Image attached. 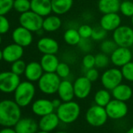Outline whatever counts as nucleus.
Wrapping results in <instances>:
<instances>
[{
	"instance_id": "obj_45",
	"label": "nucleus",
	"mask_w": 133,
	"mask_h": 133,
	"mask_svg": "<svg viewBox=\"0 0 133 133\" xmlns=\"http://www.w3.org/2000/svg\"><path fill=\"white\" fill-rule=\"evenodd\" d=\"M52 103H53V105L55 110H56L61 105V104L63 103V101L60 99H53L52 101Z\"/></svg>"
},
{
	"instance_id": "obj_27",
	"label": "nucleus",
	"mask_w": 133,
	"mask_h": 133,
	"mask_svg": "<svg viewBox=\"0 0 133 133\" xmlns=\"http://www.w3.org/2000/svg\"><path fill=\"white\" fill-rule=\"evenodd\" d=\"M74 0H51L53 12L57 16L63 15L70 11Z\"/></svg>"
},
{
	"instance_id": "obj_46",
	"label": "nucleus",
	"mask_w": 133,
	"mask_h": 133,
	"mask_svg": "<svg viewBox=\"0 0 133 133\" xmlns=\"http://www.w3.org/2000/svg\"><path fill=\"white\" fill-rule=\"evenodd\" d=\"M3 60V55H2V50L0 49V61Z\"/></svg>"
},
{
	"instance_id": "obj_5",
	"label": "nucleus",
	"mask_w": 133,
	"mask_h": 133,
	"mask_svg": "<svg viewBox=\"0 0 133 133\" xmlns=\"http://www.w3.org/2000/svg\"><path fill=\"white\" fill-rule=\"evenodd\" d=\"M108 119V115L105 108L94 104L89 108L85 113V120L87 123L95 128L104 125Z\"/></svg>"
},
{
	"instance_id": "obj_11",
	"label": "nucleus",
	"mask_w": 133,
	"mask_h": 133,
	"mask_svg": "<svg viewBox=\"0 0 133 133\" xmlns=\"http://www.w3.org/2000/svg\"><path fill=\"white\" fill-rule=\"evenodd\" d=\"M133 53L130 48L118 47L111 55V62L117 67H122L132 62Z\"/></svg>"
},
{
	"instance_id": "obj_35",
	"label": "nucleus",
	"mask_w": 133,
	"mask_h": 133,
	"mask_svg": "<svg viewBox=\"0 0 133 133\" xmlns=\"http://www.w3.org/2000/svg\"><path fill=\"white\" fill-rule=\"evenodd\" d=\"M26 66H27V64L25 63V62L22 59H20V60H17L12 63L11 71L13 73H15L18 76H20V75L24 74Z\"/></svg>"
},
{
	"instance_id": "obj_43",
	"label": "nucleus",
	"mask_w": 133,
	"mask_h": 133,
	"mask_svg": "<svg viewBox=\"0 0 133 133\" xmlns=\"http://www.w3.org/2000/svg\"><path fill=\"white\" fill-rule=\"evenodd\" d=\"M85 76L89 80H90V81L92 83V82L96 81V80L99 79V77H100V73H99V71H98L96 69H95V67H94V68H92V69H87Z\"/></svg>"
},
{
	"instance_id": "obj_52",
	"label": "nucleus",
	"mask_w": 133,
	"mask_h": 133,
	"mask_svg": "<svg viewBox=\"0 0 133 133\" xmlns=\"http://www.w3.org/2000/svg\"><path fill=\"white\" fill-rule=\"evenodd\" d=\"M30 1H31V0H30Z\"/></svg>"
},
{
	"instance_id": "obj_24",
	"label": "nucleus",
	"mask_w": 133,
	"mask_h": 133,
	"mask_svg": "<svg viewBox=\"0 0 133 133\" xmlns=\"http://www.w3.org/2000/svg\"><path fill=\"white\" fill-rule=\"evenodd\" d=\"M59 63V58L56 55H43L40 60L44 72H56Z\"/></svg>"
},
{
	"instance_id": "obj_17",
	"label": "nucleus",
	"mask_w": 133,
	"mask_h": 133,
	"mask_svg": "<svg viewBox=\"0 0 133 133\" xmlns=\"http://www.w3.org/2000/svg\"><path fill=\"white\" fill-rule=\"evenodd\" d=\"M122 18L118 12L103 14L100 21V26L107 32L114 31L121 26Z\"/></svg>"
},
{
	"instance_id": "obj_48",
	"label": "nucleus",
	"mask_w": 133,
	"mask_h": 133,
	"mask_svg": "<svg viewBox=\"0 0 133 133\" xmlns=\"http://www.w3.org/2000/svg\"><path fill=\"white\" fill-rule=\"evenodd\" d=\"M36 133H50V132H45V131H42V130H40V131H38Z\"/></svg>"
},
{
	"instance_id": "obj_15",
	"label": "nucleus",
	"mask_w": 133,
	"mask_h": 133,
	"mask_svg": "<svg viewBox=\"0 0 133 133\" xmlns=\"http://www.w3.org/2000/svg\"><path fill=\"white\" fill-rule=\"evenodd\" d=\"M24 55V48L13 43L8 44L2 50L3 60L8 63H13L21 59Z\"/></svg>"
},
{
	"instance_id": "obj_7",
	"label": "nucleus",
	"mask_w": 133,
	"mask_h": 133,
	"mask_svg": "<svg viewBox=\"0 0 133 133\" xmlns=\"http://www.w3.org/2000/svg\"><path fill=\"white\" fill-rule=\"evenodd\" d=\"M20 76L12 71H4L0 72V92L4 94L14 93L20 83Z\"/></svg>"
},
{
	"instance_id": "obj_34",
	"label": "nucleus",
	"mask_w": 133,
	"mask_h": 133,
	"mask_svg": "<svg viewBox=\"0 0 133 133\" xmlns=\"http://www.w3.org/2000/svg\"><path fill=\"white\" fill-rule=\"evenodd\" d=\"M121 13L127 17H132L133 16V2L125 0L121 2L120 5Z\"/></svg>"
},
{
	"instance_id": "obj_22",
	"label": "nucleus",
	"mask_w": 133,
	"mask_h": 133,
	"mask_svg": "<svg viewBox=\"0 0 133 133\" xmlns=\"http://www.w3.org/2000/svg\"><path fill=\"white\" fill-rule=\"evenodd\" d=\"M31 10L42 17L49 16L53 12L51 0H31Z\"/></svg>"
},
{
	"instance_id": "obj_1",
	"label": "nucleus",
	"mask_w": 133,
	"mask_h": 133,
	"mask_svg": "<svg viewBox=\"0 0 133 133\" xmlns=\"http://www.w3.org/2000/svg\"><path fill=\"white\" fill-rule=\"evenodd\" d=\"M21 118V108L13 100L0 101V125L14 127Z\"/></svg>"
},
{
	"instance_id": "obj_47",
	"label": "nucleus",
	"mask_w": 133,
	"mask_h": 133,
	"mask_svg": "<svg viewBox=\"0 0 133 133\" xmlns=\"http://www.w3.org/2000/svg\"><path fill=\"white\" fill-rule=\"evenodd\" d=\"M125 133H133V126L132 127H131V128H130V129H129Z\"/></svg>"
},
{
	"instance_id": "obj_50",
	"label": "nucleus",
	"mask_w": 133,
	"mask_h": 133,
	"mask_svg": "<svg viewBox=\"0 0 133 133\" xmlns=\"http://www.w3.org/2000/svg\"><path fill=\"white\" fill-rule=\"evenodd\" d=\"M131 21H132V23L133 25V16L131 17Z\"/></svg>"
},
{
	"instance_id": "obj_49",
	"label": "nucleus",
	"mask_w": 133,
	"mask_h": 133,
	"mask_svg": "<svg viewBox=\"0 0 133 133\" xmlns=\"http://www.w3.org/2000/svg\"><path fill=\"white\" fill-rule=\"evenodd\" d=\"M55 133H68V132H64V131H59V132H55Z\"/></svg>"
},
{
	"instance_id": "obj_29",
	"label": "nucleus",
	"mask_w": 133,
	"mask_h": 133,
	"mask_svg": "<svg viewBox=\"0 0 133 133\" xmlns=\"http://www.w3.org/2000/svg\"><path fill=\"white\" fill-rule=\"evenodd\" d=\"M82 37L78 33V30L74 28H69L63 34L64 41L68 45H71V46L78 45Z\"/></svg>"
},
{
	"instance_id": "obj_30",
	"label": "nucleus",
	"mask_w": 133,
	"mask_h": 133,
	"mask_svg": "<svg viewBox=\"0 0 133 133\" xmlns=\"http://www.w3.org/2000/svg\"><path fill=\"white\" fill-rule=\"evenodd\" d=\"M111 58L108 55L103 52L95 55V67L99 69H104L108 66Z\"/></svg>"
},
{
	"instance_id": "obj_37",
	"label": "nucleus",
	"mask_w": 133,
	"mask_h": 133,
	"mask_svg": "<svg viewBox=\"0 0 133 133\" xmlns=\"http://www.w3.org/2000/svg\"><path fill=\"white\" fill-rule=\"evenodd\" d=\"M107 35V31L105 30L100 26H98L92 29V34L91 38L96 41H103L106 38Z\"/></svg>"
},
{
	"instance_id": "obj_8",
	"label": "nucleus",
	"mask_w": 133,
	"mask_h": 133,
	"mask_svg": "<svg viewBox=\"0 0 133 133\" xmlns=\"http://www.w3.org/2000/svg\"><path fill=\"white\" fill-rule=\"evenodd\" d=\"M113 40L118 47L133 46V29L126 25H121L113 33Z\"/></svg>"
},
{
	"instance_id": "obj_16",
	"label": "nucleus",
	"mask_w": 133,
	"mask_h": 133,
	"mask_svg": "<svg viewBox=\"0 0 133 133\" xmlns=\"http://www.w3.org/2000/svg\"><path fill=\"white\" fill-rule=\"evenodd\" d=\"M37 48L43 55H56L59 51V44L52 37H44L38 40Z\"/></svg>"
},
{
	"instance_id": "obj_23",
	"label": "nucleus",
	"mask_w": 133,
	"mask_h": 133,
	"mask_svg": "<svg viewBox=\"0 0 133 133\" xmlns=\"http://www.w3.org/2000/svg\"><path fill=\"white\" fill-rule=\"evenodd\" d=\"M132 89L130 86L124 83L119 84L113 90H111V94L114 99L126 102L130 100L132 97Z\"/></svg>"
},
{
	"instance_id": "obj_3",
	"label": "nucleus",
	"mask_w": 133,
	"mask_h": 133,
	"mask_svg": "<svg viewBox=\"0 0 133 133\" xmlns=\"http://www.w3.org/2000/svg\"><path fill=\"white\" fill-rule=\"evenodd\" d=\"M56 115L63 124H71L78 120L81 114V107L75 101L63 102L56 109Z\"/></svg>"
},
{
	"instance_id": "obj_12",
	"label": "nucleus",
	"mask_w": 133,
	"mask_h": 133,
	"mask_svg": "<svg viewBox=\"0 0 133 133\" xmlns=\"http://www.w3.org/2000/svg\"><path fill=\"white\" fill-rule=\"evenodd\" d=\"M73 85L74 95L78 99L82 100L87 98L92 91V82L85 76L77 78Z\"/></svg>"
},
{
	"instance_id": "obj_19",
	"label": "nucleus",
	"mask_w": 133,
	"mask_h": 133,
	"mask_svg": "<svg viewBox=\"0 0 133 133\" xmlns=\"http://www.w3.org/2000/svg\"><path fill=\"white\" fill-rule=\"evenodd\" d=\"M14 129L17 133H36L39 129L38 123L31 118H21Z\"/></svg>"
},
{
	"instance_id": "obj_38",
	"label": "nucleus",
	"mask_w": 133,
	"mask_h": 133,
	"mask_svg": "<svg viewBox=\"0 0 133 133\" xmlns=\"http://www.w3.org/2000/svg\"><path fill=\"white\" fill-rule=\"evenodd\" d=\"M14 0H0V15L5 16L13 9Z\"/></svg>"
},
{
	"instance_id": "obj_32",
	"label": "nucleus",
	"mask_w": 133,
	"mask_h": 133,
	"mask_svg": "<svg viewBox=\"0 0 133 133\" xmlns=\"http://www.w3.org/2000/svg\"><path fill=\"white\" fill-rule=\"evenodd\" d=\"M13 9L21 13L26 12L31 10V1L30 0H14Z\"/></svg>"
},
{
	"instance_id": "obj_9",
	"label": "nucleus",
	"mask_w": 133,
	"mask_h": 133,
	"mask_svg": "<svg viewBox=\"0 0 133 133\" xmlns=\"http://www.w3.org/2000/svg\"><path fill=\"white\" fill-rule=\"evenodd\" d=\"M123 76L121 69L111 68L107 69L101 76V83L108 90H113L116 87L122 83Z\"/></svg>"
},
{
	"instance_id": "obj_36",
	"label": "nucleus",
	"mask_w": 133,
	"mask_h": 133,
	"mask_svg": "<svg viewBox=\"0 0 133 133\" xmlns=\"http://www.w3.org/2000/svg\"><path fill=\"white\" fill-rule=\"evenodd\" d=\"M121 71L125 79L129 82H133V62H130L122 66Z\"/></svg>"
},
{
	"instance_id": "obj_13",
	"label": "nucleus",
	"mask_w": 133,
	"mask_h": 133,
	"mask_svg": "<svg viewBox=\"0 0 133 133\" xmlns=\"http://www.w3.org/2000/svg\"><path fill=\"white\" fill-rule=\"evenodd\" d=\"M12 38L15 44L23 48L28 47L33 41L32 32L21 26L13 30L12 33Z\"/></svg>"
},
{
	"instance_id": "obj_2",
	"label": "nucleus",
	"mask_w": 133,
	"mask_h": 133,
	"mask_svg": "<svg viewBox=\"0 0 133 133\" xmlns=\"http://www.w3.org/2000/svg\"><path fill=\"white\" fill-rule=\"evenodd\" d=\"M36 89L33 83L27 80L20 82L14 91V101L20 107L25 108L30 105L35 96Z\"/></svg>"
},
{
	"instance_id": "obj_21",
	"label": "nucleus",
	"mask_w": 133,
	"mask_h": 133,
	"mask_svg": "<svg viewBox=\"0 0 133 133\" xmlns=\"http://www.w3.org/2000/svg\"><path fill=\"white\" fill-rule=\"evenodd\" d=\"M43 74L44 71L40 62H31L27 64L26 69L24 72V76L27 80L31 83L38 82Z\"/></svg>"
},
{
	"instance_id": "obj_31",
	"label": "nucleus",
	"mask_w": 133,
	"mask_h": 133,
	"mask_svg": "<svg viewBox=\"0 0 133 133\" xmlns=\"http://www.w3.org/2000/svg\"><path fill=\"white\" fill-rule=\"evenodd\" d=\"M118 46L114 40H103L100 44V50L103 53L107 55H111Z\"/></svg>"
},
{
	"instance_id": "obj_39",
	"label": "nucleus",
	"mask_w": 133,
	"mask_h": 133,
	"mask_svg": "<svg viewBox=\"0 0 133 133\" xmlns=\"http://www.w3.org/2000/svg\"><path fill=\"white\" fill-rule=\"evenodd\" d=\"M92 27L88 24H83L78 29V33L82 38H91L92 34Z\"/></svg>"
},
{
	"instance_id": "obj_4",
	"label": "nucleus",
	"mask_w": 133,
	"mask_h": 133,
	"mask_svg": "<svg viewBox=\"0 0 133 133\" xmlns=\"http://www.w3.org/2000/svg\"><path fill=\"white\" fill-rule=\"evenodd\" d=\"M61 79L56 72H44L38 81L39 90L46 95H53L57 93Z\"/></svg>"
},
{
	"instance_id": "obj_10",
	"label": "nucleus",
	"mask_w": 133,
	"mask_h": 133,
	"mask_svg": "<svg viewBox=\"0 0 133 133\" xmlns=\"http://www.w3.org/2000/svg\"><path fill=\"white\" fill-rule=\"evenodd\" d=\"M108 118L114 120H119L125 118L129 111L126 102L113 99L105 107Z\"/></svg>"
},
{
	"instance_id": "obj_51",
	"label": "nucleus",
	"mask_w": 133,
	"mask_h": 133,
	"mask_svg": "<svg viewBox=\"0 0 133 133\" xmlns=\"http://www.w3.org/2000/svg\"><path fill=\"white\" fill-rule=\"evenodd\" d=\"M2 44V37H1V34H0V44Z\"/></svg>"
},
{
	"instance_id": "obj_14",
	"label": "nucleus",
	"mask_w": 133,
	"mask_h": 133,
	"mask_svg": "<svg viewBox=\"0 0 133 133\" xmlns=\"http://www.w3.org/2000/svg\"><path fill=\"white\" fill-rule=\"evenodd\" d=\"M31 111L35 115L41 118L54 112L55 108L53 105L52 101L45 98H40L32 102Z\"/></svg>"
},
{
	"instance_id": "obj_26",
	"label": "nucleus",
	"mask_w": 133,
	"mask_h": 133,
	"mask_svg": "<svg viewBox=\"0 0 133 133\" xmlns=\"http://www.w3.org/2000/svg\"><path fill=\"white\" fill-rule=\"evenodd\" d=\"M62 25V20L57 15H49L43 19L42 30L46 32H55Z\"/></svg>"
},
{
	"instance_id": "obj_28",
	"label": "nucleus",
	"mask_w": 133,
	"mask_h": 133,
	"mask_svg": "<svg viewBox=\"0 0 133 133\" xmlns=\"http://www.w3.org/2000/svg\"><path fill=\"white\" fill-rule=\"evenodd\" d=\"M112 94L110 93V90L107 89L99 90L94 96V102L95 104L105 108L111 101Z\"/></svg>"
},
{
	"instance_id": "obj_33",
	"label": "nucleus",
	"mask_w": 133,
	"mask_h": 133,
	"mask_svg": "<svg viewBox=\"0 0 133 133\" xmlns=\"http://www.w3.org/2000/svg\"><path fill=\"white\" fill-rule=\"evenodd\" d=\"M56 73L58 75V76L60 79H66L71 74V68L67 63L63 62H60L57 66Z\"/></svg>"
},
{
	"instance_id": "obj_40",
	"label": "nucleus",
	"mask_w": 133,
	"mask_h": 133,
	"mask_svg": "<svg viewBox=\"0 0 133 133\" xmlns=\"http://www.w3.org/2000/svg\"><path fill=\"white\" fill-rule=\"evenodd\" d=\"M82 65L87 70L95 67V56L92 54H86L82 58Z\"/></svg>"
},
{
	"instance_id": "obj_20",
	"label": "nucleus",
	"mask_w": 133,
	"mask_h": 133,
	"mask_svg": "<svg viewBox=\"0 0 133 133\" xmlns=\"http://www.w3.org/2000/svg\"><path fill=\"white\" fill-rule=\"evenodd\" d=\"M57 94L59 96V98L63 102L73 101L74 97H75L73 83L68 79L61 80L57 90Z\"/></svg>"
},
{
	"instance_id": "obj_41",
	"label": "nucleus",
	"mask_w": 133,
	"mask_h": 133,
	"mask_svg": "<svg viewBox=\"0 0 133 133\" xmlns=\"http://www.w3.org/2000/svg\"><path fill=\"white\" fill-rule=\"evenodd\" d=\"M10 28V23L5 16L0 15V34H7Z\"/></svg>"
},
{
	"instance_id": "obj_44",
	"label": "nucleus",
	"mask_w": 133,
	"mask_h": 133,
	"mask_svg": "<svg viewBox=\"0 0 133 133\" xmlns=\"http://www.w3.org/2000/svg\"><path fill=\"white\" fill-rule=\"evenodd\" d=\"M0 133H17L15 130L14 127H3L1 130Z\"/></svg>"
},
{
	"instance_id": "obj_6",
	"label": "nucleus",
	"mask_w": 133,
	"mask_h": 133,
	"mask_svg": "<svg viewBox=\"0 0 133 133\" xmlns=\"http://www.w3.org/2000/svg\"><path fill=\"white\" fill-rule=\"evenodd\" d=\"M43 17L29 10L26 12L21 13L19 17L20 25L31 32H38L42 30Z\"/></svg>"
},
{
	"instance_id": "obj_25",
	"label": "nucleus",
	"mask_w": 133,
	"mask_h": 133,
	"mask_svg": "<svg viewBox=\"0 0 133 133\" xmlns=\"http://www.w3.org/2000/svg\"><path fill=\"white\" fill-rule=\"evenodd\" d=\"M120 0H99L98 9L103 14L114 13L120 11Z\"/></svg>"
},
{
	"instance_id": "obj_42",
	"label": "nucleus",
	"mask_w": 133,
	"mask_h": 133,
	"mask_svg": "<svg viewBox=\"0 0 133 133\" xmlns=\"http://www.w3.org/2000/svg\"><path fill=\"white\" fill-rule=\"evenodd\" d=\"M78 46L84 52H89L92 50V41L90 38H82Z\"/></svg>"
},
{
	"instance_id": "obj_18",
	"label": "nucleus",
	"mask_w": 133,
	"mask_h": 133,
	"mask_svg": "<svg viewBox=\"0 0 133 133\" xmlns=\"http://www.w3.org/2000/svg\"><path fill=\"white\" fill-rule=\"evenodd\" d=\"M60 119L56 115V113H50L45 116L40 118L38 121V128L42 131H45L47 132H51L54 131L58 125H60Z\"/></svg>"
}]
</instances>
